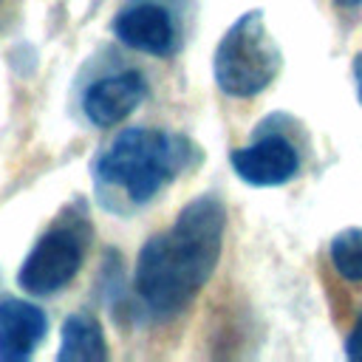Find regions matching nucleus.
Listing matches in <instances>:
<instances>
[{"label":"nucleus","mask_w":362,"mask_h":362,"mask_svg":"<svg viewBox=\"0 0 362 362\" xmlns=\"http://www.w3.org/2000/svg\"><path fill=\"white\" fill-rule=\"evenodd\" d=\"M223 226V204L215 195H201L178 212L167 232L141 246L136 260V291L153 314H178L212 277L221 257Z\"/></svg>","instance_id":"1"},{"label":"nucleus","mask_w":362,"mask_h":362,"mask_svg":"<svg viewBox=\"0 0 362 362\" xmlns=\"http://www.w3.org/2000/svg\"><path fill=\"white\" fill-rule=\"evenodd\" d=\"M189 161V141L161 130L130 127L96 158V175L122 187L133 201H150Z\"/></svg>","instance_id":"2"},{"label":"nucleus","mask_w":362,"mask_h":362,"mask_svg":"<svg viewBox=\"0 0 362 362\" xmlns=\"http://www.w3.org/2000/svg\"><path fill=\"white\" fill-rule=\"evenodd\" d=\"M280 71V51L263 23V11L240 14L221 37L212 74L226 96H255Z\"/></svg>","instance_id":"3"},{"label":"nucleus","mask_w":362,"mask_h":362,"mask_svg":"<svg viewBox=\"0 0 362 362\" xmlns=\"http://www.w3.org/2000/svg\"><path fill=\"white\" fill-rule=\"evenodd\" d=\"M79 263H82L79 235L68 226H54L25 255L17 274L20 288L28 294L48 297L74 280V274L79 272Z\"/></svg>","instance_id":"4"},{"label":"nucleus","mask_w":362,"mask_h":362,"mask_svg":"<svg viewBox=\"0 0 362 362\" xmlns=\"http://www.w3.org/2000/svg\"><path fill=\"white\" fill-rule=\"evenodd\" d=\"M232 170L252 187H280L294 178L300 158L283 136H266L252 147H240L229 156Z\"/></svg>","instance_id":"5"},{"label":"nucleus","mask_w":362,"mask_h":362,"mask_svg":"<svg viewBox=\"0 0 362 362\" xmlns=\"http://www.w3.org/2000/svg\"><path fill=\"white\" fill-rule=\"evenodd\" d=\"M144 93H147V85L141 74L124 71V74H113V76L93 82L85 90L82 107L96 127H113L139 107Z\"/></svg>","instance_id":"6"},{"label":"nucleus","mask_w":362,"mask_h":362,"mask_svg":"<svg viewBox=\"0 0 362 362\" xmlns=\"http://www.w3.org/2000/svg\"><path fill=\"white\" fill-rule=\"evenodd\" d=\"M48 320L40 305L8 297L0 303V362L28 359L45 339Z\"/></svg>","instance_id":"7"},{"label":"nucleus","mask_w":362,"mask_h":362,"mask_svg":"<svg viewBox=\"0 0 362 362\" xmlns=\"http://www.w3.org/2000/svg\"><path fill=\"white\" fill-rule=\"evenodd\" d=\"M113 34L127 48H136V51H144L153 57H167L175 45L173 20L156 3H139V6L124 8L113 20Z\"/></svg>","instance_id":"8"},{"label":"nucleus","mask_w":362,"mask_h":362,"mask_svg":"<svg viewBox=\"0 0 362 362\" xmlns=\"http://www.w3.org/2000/svg\"><path fill=\"white\" fill-rule=\"evenodd\" d=\"M107 356L105 334L96 317L71 314L62 322V342L57 351L59 362H102Z\"/></svg>","instance_id":"9"},{"label":"nucleus","mask_w":362,"mask_h":362,"mask_svg":"<svg viewBox=\"0 0 362 362\" xmlns=\"http://www.w3.org/2000/svg\"><path fill=\"white\" fill-rule=\"evenodd\" d=\"M331 263L334 269L345 277V280H362V229L359 226H351V229H342L339 235H334L331 246Z\"/></svg>","instance_id":"10"},{"label":"nucleus","mask_w":362,"mask_h":362,"mask_svg":"<svg viewBox=\"0 0 362 362\" xmlns=\"http://www.w3.org/2000/svg\"><path fill=\"white\" fill-rule=\"evenodd\" d=\"M345 354H348V359L362 362V317L356 320V325L351 328V334L345 339Z\"/></svg>","instance_id":"11"},{"label":"nucleus","mask_w":362,"mask_h":362,"mask_svg":"<svg viewBox=\"0 0 362 362\" xmlns=\"http://www.w3.org/2000/svg\"><path fill=\"white\" fill-rule=\"evenodd\" d=\"M354 79H356V90H359V102H362V54L354 57Z\"/></svg>","instance_id":"12"},{"label":"nucleus","mask_w":362,"mask_h":362,"mask_svg":"<svg viewBox=\"0 0 362 362\" xmlns=\"http://www.w3.org/2000/svg\"><path fill=\"white\" fill-rule=\"evenodd\" d=\"M337 3H339V6H345V8H354V6H359L362 0H337Z\"/></svg>","instance_id":"13"}]
</instances>
